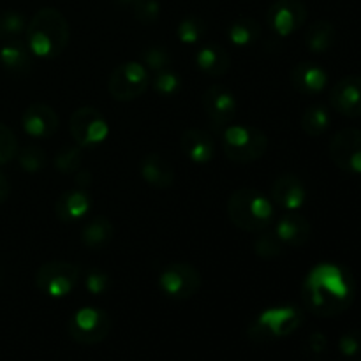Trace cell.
<instances>
[{
	"label": "cell",
	"mask_w": 361,
	"mask_h": 361,
	"mask_svg": "<svg viewBox=\"0 0 361 361\" xmlns=\"http://www.w3.org/2000/svg\"><path fill=\"white\" fill-rule=\"evenodd\" d=\"M307 309L319 317H335L351 307L355 281L348 268L334 263H319L307 274L302 286Z\"/></svg>",
	"instance_id": "6da1fadb"
},
{
	"label": "cell",
	"mask_w": 361,
	"mask_h": 361,
	"mask_svg": "<svg viewBox=\"0 0 361 361\" xmlns=\"http://www.w3.org/2000/svg\"><path fill=\"white\" fill-rule=\"evenodd\" d=\"M69 23L55 7H42L32 16L25 30V41L32 55L51 60L62 55L69 46Z\"/></svg>",
	"instance_id": "7a4b0ae2"
},
{
	"label": "cell",
	"mask_w": 361,
	"mask_h": 361,
	"mask_svg": "<svg viewBox=\"0 0 361 361\" xmlns=\"http://www.w3.org/2000/svg\"><path fill=\"white\" fill-rule=\"evenodd\" d=\"M228 217L245 233H261L275 221L274 203L256 189H238L228 200Z\"/></svg>",
	"instance_id": "3957f363"
},
{
	"label": "cell",
	"mask_w": 361,
	"mask_h": 361,
	"mask_svg": "<svg viewBox=\"0 0 361 361\" xmlns=\"http://www.w3.org/2000/svg\"><path fill=\"white\" fill-rule=\"evenodd\" d=\"M303 323V310L296 305L270 307L263 310L249 326V337L254 342H271L295 334Z\"/></svg>",
	"instance_id": "277c9868"
},
{
	"label": "cell",
	"mask_w": 361,
	"mask_h": 361,
	"mask_svg": "<svg viewBox=\"0 0 361 361\" xmlns=\"http://www.w3.org/2000/svg\"><path fill=\"white\" fill-rule=\"evenodd\" d=\"M268 150V137L254 126H226L222 133V152L236 164H249L263 157Z\"/></svg>",
	"instance_id": "5b68a950"
},
{
	"label": "cell",
	"mask_w": 361,
	"mask_h": 361,
	"mask_svg": "<svg viewBox=\"0 0 361 361\" xmlns=\"http://www.w3.org/2000/svg\"><path fill=\"white\" fill-rule=\"evenodd\" d=\"M150 73L140 62H123L111 71L108 92L115 101L130 102L140 99L150 87Z\"/></svg>",
	"instance_id": "8992f818"
},
{
	"label": "cell",
	"mask_w": 361,
	"mask_h": 361,
	"mask_svg": "<svg viewBox=\"0 0 361 361\" xmlns=\"http://www.w3.org/2000/svg\"><path fill=\"white\" fill-rule=\"evenodd\" d=\"M111 331V317L97 307H83L71 316L67 334L81 345H94L104 341Z\"/></svg>",
	"instance_id": "52a82bcc"
},
{
	"label": "cell",
	"mask_w": 361,
	"mask_h": 361,
	"mask_svg": "<svg viewBox=\"0 0 361 361\" xmlns=\"http://www.w3.org/2000/svg\"><path fill=\"white\" fill-rule=\"evenodd\" d=\"M80 284V268L67 261H49L39 267L35 286L49 298H66Z\"/></svg>",
	"instance_id": "ba28073f"
},
{
	"label": "cell",
	"mask_w": 361,
	"mask_h": 361,
	"mask_svg": "<svg viewBox=\"0 0 361 361\" xmlns=\"http://www.w3.org/2000/svg\"><path fill=\"white\" fill-rule=\"evenodd\" d=\"M203 279L196 267L190 263H171L159 275V288L168 298L185 302L200 293Z\"/></svg>",
	"instance_id": "9c48e42d"
},
{
	"label": "cell",
	"mask_w": 361,
	"mask_h": 361,
	"mask_svg": "<svg viewBox=\"0 0 361 361\" xmlns=\"http://www.w3.org/2000/svg\"><path fill=\"white\" fill-rule=\"evenodd\" d=\"M69 130L78 147L94 148L104 143L109 134V126L99 109L83 106L74 109L69 118Z\"/></svg>",
	"instance_id": "30bf717a"
},
{
	"label": "cell",
	"mask_w": 361,
	"mask_h": 361,
	"mask_svg": "<svg viewBox=\"0 0 361 361\" xmlns=\"http://www.w3.org/2000/svg\"><path fill=\"white\" fill-rule=\"evenodd\" d=\"M307 14L303 0H275L267 13L268 28L279 37H289L305 25Z\"/></svg>",
	"instance_id": "8fae6325"
},
{
	"label": "cell",
	"mask_w": 361,
	"mask_h": 361,
	"mask_svg": "<svg viewBox=\"0 0 361 361\" xmlns=\"http://www.w3.org/2000/svg\"><path fill=\"white\" fill-rule=\"evenodd\" d=\"M328 150L337 168L361 175V129L348 127L338 130L331 137Z\"/></svg>",
	"instance_id": "7c38bea8"
},
{
	"label": "cell",
	"mask_w": 361,
	"mask_h": 361,
	"mask_svg": "<svg viewBox=\"0 0 361 361\" xmlns=\"http://www.w3.org/2000/svg\"><path fill=\"white\" fill-rule=\"evenodd\" d=\"M203 108L215 126H229L238 111V101L228 87L214 83L203 95Z\"/></svg>",
	"instance_id": "4fadbf2b"
},
{
	"label": "cell",
	"mask_w": 361,
	"mask_h": 361,
	"mask_svg": "<svg viewBox=\"0 0 361 361\" xmlns=\"http://www.w3.org/2000/svg\"><path fill=\"white\" fill-rule=\"evenodd\" d=\"M59 115L55 109L42 102H34L21 115V127L34 140H48L59 129Z\"/></svg>",
	"instance_id": "5bb4252c"
},
{
	"label": "cell",
	"mask_w": 361,
	"mask_h": 361,
	"mask_svg": "<svg viewBox=\"0 0 361 361\" xmlns=\"http://www.w3.org/2000/svg\"><path fill=\"white\" fill-rule=\"evenodd\" d=\"M330 104L341 115L349 118L361 116V76H345L334 85Z\"/></svg>",
	"instance_id": "9a60e30c"
},
{
	"label": "cell",
	"mask_w": 361,
	"mask_h": 361,
	"mask_svg": "<svg viewBox=\"0 0 361 361\" xmlns=\"http://www.w3.org/2000/svg\"><path fill=\"white\" fill-rule=\"evenodd\" d=\"M307 187L296 175H281L271 185V203L286 212H298L307 203Z\"/></svg>",
	"instance_id": "2e32d148"
},
{
	"label": "cell",
	"mask_w": 361,
	"mask_h": 361,
	"mask_svg": "<svg viewBox=\"0 0 361 361\" xmlns=\"http://www.w3.org/2000/svg\"><path fill=\"white\" fill-rule=\"evenodd\" d=\"M55 215L60 222L74 224L87 219L92 210V197L85 189L67 190L62 192L55 201Z\"/></svg>",
	"instance_id": "e0dca14e"
},
{
	"label": "cell",
	"mask_w": 361,
	"mask_h": 361,
	"mask_svg": "<svg viewBox=\"0 0 361 361\" xmlns=\"http://www.w3.org/2000/svg\"><path fill=\"white\" fill-rule=\"evenodd\" d=\"M293 88L303 95H317L326 88L328 74L321 66L314 62L296 63L289 74Z\"/></svg>",
	"instance_id": "ac0fdd59"
},
{
	"label": "cell",
	"mask_w": 361,
	"mask_h": 361,
	"mask_svg": "<svg viewBox=\"0 0 361 361\" xmlns=\"http://www.w3.org/2000/svg\"><path fill=\"white\" fill-rule=\"evenodd\" d=\"M140 175L148 185L159 190L169 189L175 182V169H173L171 162L155 152H150L141 159Z\"/></svg>",
	"instance_id": "d6986e66"
},
{
	"label": "cell",
	"mask_w": 361,
	"mask_h": 361,
	"mask_svg": "<svg viewBox=\"0 0 361 361\" xmlns=\"http://www.w3.org/2000/svg\"><path fill=\"white\" fill-rule=\"evenodd\" d=\"M180 148L192 164L204 166L214 159V140L201 129H187L180 137Z\"/></svg>",
	"instance_id": "ffe728a7"
},
{
	"label": "cell",
	"mask_w": 361,
	"mask_h": 361,
	"mask_svg": "<svg viewBox=\"0 0 361 361\" xmlns=\"http://www.w3.org/2000/svg\"><path fill=\"white\" fill-rule=\"evenodd\" d=\"M194 62H196L197 69L207 74L208 78H222L231 67V55L224 46L217 44V42H208L197 49Z\"/></svg>",
	"instance_id": "44dd1931"
},
{
	"label": "cell",
	"mask_w": 361,
	"mask_h": 361,
	"mask_svg": "<svg viewBox=\"0 0 361 361\" xmlns=\"http://www.w3.org/2000/svg\"><path fill=\"white\" fill-rule=\"evenodd\" d=\"M274 231L286 247H302L309 242L312 228L303 215L289 212L284 217L279 219Z\"/></svg>",
	"instance_id": "7402d4cb"
},
{
	"label": "cell",
	"mask_w": 361,
	"mask_h": 361,
	"mask_svg": "<svg viewBox=\"0 0 361 361\" xmlns=\"http://www.w3.org/2000/svg\"><path fill=\"white\" fill-rule=\"evenodd\" d=\"M0 66L11 74L16 76H23L32 71V53L27 48V44L20 41V39H11L6 41L0 48Z\"/></svg>",
	"instance_id": "603a6c76"
},
{
	"label": "cell",
	"mask_w": 361,
	"mask_h": 361,
	"mask_svg": "<svg viewBox=\"0 0 361 361\" xmlns=\"http://www.w3.org/2000/svg\"><path fill=\"white\" fill-rule=\"evenodd\" d=\"M113 231L115 229H113L111 221L108 217H104V215L92 217L81 228V243L92 250L102 249L113 238Z\"/></svg>",
	"instance_id": "cb8c5ba5"
},
{
	"label": "cell",
	"mask_w": 361,
	"mask_h": 361,
	"mask_svg": "<svg viewBox=\"0 0 361 361\" xmlns=\"http://www.w3.org/2000/svg\"><path fill=\"white\" fill-rule=\"evenodd\" d=\"M261 37L259 21L250 16H238L228 27V39L236 48H249Z\"/></svg>",
	"instance_id": "d4e9b609"
},
{
	"label": "cell",
	"mask_w": 361,
	"mask_h": 361,
	"mask_svg": "<svg viewBox=\"0 0 361 361\" xmlns=\"http://www.w3.org/2000/svg\"><path fill=\"white\" fill-rule=\"evenodd\" d=\"M335 39H337V32L328 20H317L307 27L305 46L317 55L331 49V46L335 44Z\"/></svg>",
	"instance_id": "484cf974"
},
{
	"label": "cell",
	"mask_w": 361,
	"mask_h": 361,
	"mask_svg": "<svg viewBox=\"0 0 361 361\" xmlns=\"http://www.w3.org/2000/svg\"><path fill=\"white\" fill-rule=\"evenodd\" d=\"M300 123H302V129L307 136L319 137L330 129L331 115L326 106L312 104L303 111Z\"/></svg>",
	"instance_id": "4316f807"
},
{
	"label": "cell",
	"mask_w": 361,
	"mask_h": 361,
	"mask_svg": "<svg viewBox=\"0 0 361 361\" xmlns=\"http://www.w3.org/2000/svg\"><path fill=\"white\" fill-rule=\"evenodd\" d=\"M208 34V27H207V21L200 16H185L182 21L178 23L176 27V35H178L180 41L187 46H194V44H200Z\"/></svg>",
	"instance_id": "83f0119b"
},
{
	"label": "cell",
	"mask_w": 361,
	"mask_h": 361,
	"mask_svg": "<svg viewBox=\"0 0 361 361\" xmlns=\"http://www.w3.org/2000/svg\"><path fill=\"white\" fill-rule=\"evenodd\" d=\"M27 18L18 11H0V39H20L27 30Z\"/></svg>",
	"instance_id": "f1b7e54d"
},
{
	"label": "cell",
	"mask_w": 361,
	"mask_h": 361,
	"mask_svg": "<svg viewBox=\"0 0 361 361\" xmlns=\"http://www.w3.org/2000/svg\"><path fill=\"white\" fill-rule=\"evenodd\" d=\"M150 85L154 87V90L157 92L159 95H162V97H173V95H176L182 90V78H180V74L176 73V71L168 67V69L154 73Z\"/></svg>",
	"instance_id": "f546056e"
},
{
	"label": "cell",
	"mask_w": 361,
	"mask_h": 361,
	"mask_svg": "<svg viewBox=\"0 0 361 361\" xmlns=\"http://www.w3.org/2000/svg\"><path fill=\"white\" fill-rule=\"evenodd\" d=\"M286 250V245L282 240L275 235V231H264L259 233V236L254 242V252L263 259H275V257L282 256Z\"/></svg>",
	"instance_id": "4dcf8cb0"
},
{
	"label": "cell",
	"mask_w": 361,
	"mask_h": 361,
	"mask_svg": "<svg viewBox=\"0 0 361 361\" xmlns=\"http://www.w3.org/2000/svg\"><path fill=\"white\" fill-rule=\"evenodd\" d=\"M83 164V148L81 147H63L55 155V168L62 175H73Z\"/></svg>",
	"instance_id": "1f68e13d"
},
{
	"label": "cell",
	"mask_w": 361,
	"mask_h": 361,
	"mask_svg": "<svg viewBox=\"0 0 361 361\" xmlns=\"http://www.w3.org/2000/svg\"><path fill=\"white\" fill-rule=\"evenodd\" d=\"M18 162H20L21 169L27 173H39L44 169L48 157H46V152L41 147H35V145H28V147L21 148L16 154Z\"/></svg>",
	"instance_id": "d6a6232c"
},
{
	"label": "cell",
	"mask_w": 361,
	"mask_h": 361,
	"mask_svg": "<svg viewBox=\"0 0 361 361\" xmlns=\"http://www.w3.org/2000/svg\"><path fill=\"white\" fill-rule=\"evenodd\" d=\"M143 66L147 67L148 73H159L162 69L171 67V55L162 46H150L143 51Z\"/></svg>",
	"instance_id": "836d02e7"
},
{
	"label": "cell",
	"mask_w": 361,
	"mask_h": 361,
	"mask_svg": "<svg viewBox=\"0 0 361 361\" xmlns=\"http://www.w3.org/2000/svg\"><path fill=\"white\" fill-rule=\"evenodd\" d=\"M18 140L13 130L0 122V166H6L16 157L18 154Z\"/></svg>",
	"instance_id": "e575fe53"
},
{
	"label": "cell",
	"mask_w": 361,
	"mask_h": 361,
	"mask_svg": "<svg viewBox=\"0 0 361 361\" xmlns=\"http://www.w3.org/2000/svg\"><path fill=\"white\" fill-rule=\"evenodd\" d=\"M83 284L90 295L101 296L108 293L109 286H111V277L102 270H88L87 275H85Z\"/></svg>",
	"instance_id": "d590c367"
},
{
	"label": "cell",
	"mask_w": 361,
	"mask_h": 361,
	"mask_svg": "<svg viewBox=\"0 0 361 361\" xmlns=\"http://www.w3.org/2000/svg\"><path fill=\"white\" fill-rule=\"evenodd\" d=\"M133 7L134 16L143 25H154L161 16V4L157 0H137Z\"/></svg>",
	"instance_id": "8d00e7d4"
},
{
	"label": "cell",
	"mask_w": 361,
	"mask_h": 361,
	"mask_svg": "<svg viewBox=\"0 0 361 361\" xmlns=\"http://www.w3.org/2000/svg\"><path fill=\"white\" fill-rule=\"evenodd\" d=\"M338 351L345 358H355V356H358L361 353V331L351 330L342 335L341 341H338Z\"/></svg>",
	"instance_id": "74e56055"
},
{
	"label": "cell",
	"mask_w": 361,
	"mask_h": 361,
	"mask_svg": "<svg viewBox=\"0 0 361 361\" xmlns=\"http://www.w3.org/2000/svg\"><path fill=\"white\" fill-rule=\"evenodd\" d=\"M328 341L323 334H312L309 337V349L314 355H323L326 351Z\"/></svg>",
	"instance_id": "f35d334b"
},
{
	"label": "cell",
	"mask_w": 361,
	"mask_h": 361,
	"mask_svg": "<svg viewBox=\"0 0 361 361\" xmlns=\"http://www.w3.org/2000/svg\"><path fill=\"white\" fill-rule=\"evenodd\" d=\"M92 171L90 169H85V168H80L76 171V180H74V183H76L78 189H87V187L92 185Z\"/></svg>",
	"instance_id": "ab89813d"
},
{
	"label": "cell",
	"mask_w": 361,
	"mask_h": 361,
	"mask_svg": "<svg viewBox=\"0 0 361 361\" xmlns=\"http://www.w3.org/2000/svg\"><path fill=\"white\" fill-rule=\"evenodd\" d=\"M11 194V183L7 180V176L0 171V204H4L7 201Z\"/></svg>",
	"instance_id": "60d3db41"
},
{
	"label": "cell",
	"mask_w": 361,
	"mask_h": 361,
	"mask_svg": "<svg viewBox=\"0 0 361 361\" xmlns=\"http://www.w3.org/2000/svg\"><path fill=\"white\" fill-rule=\"evenodd\" d=\"M116 2L123 4V6H134V4H136L137 0H116Z\"/></svg>",
	"instance_id": "b9f144b4"
},
{
	"label": "cell",
	"mask_w": 361,
	"mask_h": 361,
	"mask_svg": "<svg viewBox=\"0 0 361 361\" xmlns=\"http://www.w3.org/2000/svg\"><path fill=\"white\" fill-rule=\"evenodd\" d=\"M358 361H361V360H358Z\"/></svg>",
	"instance_id": "7bdbcfd3"
}]
</instances>
